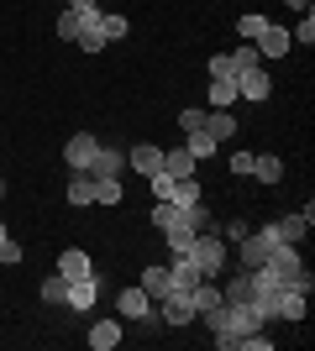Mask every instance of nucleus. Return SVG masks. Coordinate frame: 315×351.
Segmentation results:
<instances>
[{
  "label": "nucleus",
  "instance_id": "1",
  "mask_svg": "<svg viewBox=\"0 0 315 351\" xmlns=\"http://www.w3.org/2000/svg\"><path fill=\"white\" fill-rule=\"evenodd\" d=\"M200 320H205V330L215 336L221 351H237V341L247 336V330H263V320H257V309L247 304V299H221V304L205 309Z\"/></svg>",
  "mask_w": 315,
  "mask_h": 351
},
{
  "label": "nucleus",
  "instance_id": "2",
  "mask_svg": "<svg viewBox=\"0 0 315 351\" xmlns=\"http://www.w3.org/2000/svg\"><path fill=\"white\" fill-rule=\"evenodd\" d=\"M100 5H69V11L58 16V37L63 43H74V47H84V53H100L105 47V37H100Z\"/></svg>",
  "mask_w": 315,
  "mask_h": 351
},
{
  "label": "nucleus",
  "instance_id": "3",
  "mask_svg": "<svg viewBox=\"0 0 315 351\" xmlns=\"http://www.w3.org/2000/svg\"><path fill=\"white\" fill-rule=\"evenodd\" d=\"M189 263L200 267V278H221V267H226V241H221L215 231H200L195 247H189Z\"/></svg>",
  "mask_w": 315,
  "mask_h": 351
},
{
  "label": "nucleus",
  "instance_id": "4",
  "mask_svg": "<svg viewBox=\"0 0 315 351\" xmlns=\"http://www.w3.org/2000/svg\"><path fill=\"white\" fill-rule=\"evenodd\" d=\"M95 152H100V142H95V132H74L69 142H63V162H69V173H90Z\"/></svg>",
  "mask_w": 315,
  "mask_h": 351
},
{
  "label": "nucleus",
  "instance_id": "5",
  "mask_svg": "<svg viewBox=\"0 0 315 351\" xmlns=\"http://www.w3.org/2000/svg\"><path fill=\"white\" fill-rule=\"evenodd\" d=\"M116 315H121V320H148V315H152V293L142 289V283L121 289L116 293Z\"/></svg>",
  "mask_w": 315,
  "mask_h": 351
},
{
  "label": "nucleus",
  "instance_id": "6",
  "mask_svg": "<svg viewBox=\"0 0 315 351\" xmlns=\"http://www.w3.org/2000/svg\"><path fill=\"white\" fill-rule=\"evenodd\" d=\"M237 95H242V100H253V105H263L273 95V79L263 73V63H253V69L237 73Z\"/></svg>",
  "mask_w": 315,
  "mask_h": 351
},
{
  "label": "nucleus",
  "instance_id": "7",
  "mask_svg": "<svg viewBox=\"0 0 315 351\" xmlns=\"http://www.w3.org/2000/svg\"><path fill=\"white\" fill-rule=\"evenodd\" d=\"M310 226H315V210H310V205H305V210H294V215H279V220H273L279 241H289V247H300L305 236H310Z\"/></svg>",
  "mask_w": 315,
  "mask_h": 351
},
{
  "label": "nucleus",
  "instance_id": "8",
  "mask_svg": "<svg viewBox=\"0 0 315 351\" xmlns=\"http://www.w3.org/2000/svg\"><path fill=\"white\" fill-rule=\"evenodd\" d=\"M158 304H163V309H158V315H163L168 325H189V320H200V315H195V299H189V293H184V289L163 293Z\"/></svg>",
  "mask_w": 315,
  "mask_h": 351
},
{
  "label": "nucleus",
  "instance_id": "9",
  "mask_svg": "<svg viewBox=\"0 0 315 351\" xmlns=\"http://www.w3.org/2000/svg\"><path fill=\"white\" fill-rule=\"evenodd\" d=\"M53 273H63L69 283L95 278V257H90V252H79V247H69V252H58V267H53Z\"/></svg>",
  "mask_w": 315,
  "mask_h": 351
},
{
  "label": "nucleus",
  "instance_id": "10",
  "mask_svg": "<svg viewBox=\"0 0 315 351\" xmlns=\"http://www.w3.org/2000/svg\"><path fill=\"white\" fill-rule=\"evenodd\" d=\"M257 58H289V47H294V43H289V32L284 27H273V21H268V27H263V32H257Z\"/></svg>",
  "mask_w": 315,
  "mask_h": 351
},
{
  "label": "nucleus",
  "instance_id": "11",
  "mask_svg": "<svg viewBox=\"0 0 315 351\" xmlns=\"http://www.w3.org/2000/svg\"><path fill=\"white\" fill-rule=\"evenodd\" d=\"M121 173H126V152L100 142V152H95V162H90V178H121Z\"/></svg>",
  "mask_w": 315,
  "mask_h": 351
},
{
  "label": "nucleus",
  "instance_id": "12",
  "mask_svg": "<svg viewBox=\"0 0 315 351\" xmlns=\"http://www.w3.org/2000/svg\"><path fill=\"white\" fill-rule=\"evenodd\" d=\"M126 168H132V173H158V168H163V147H152V142H137L132 152H126Z\"/></svg>",
  "mask_w": 315,
  "mask_h": 351
},
{
  "label": "nucleus",
  "instance_id": "13",
  "mask_svg": "<svg viewBox=\"0 0 315 351\" xmlns=\"http://www.w3.org/2000/svg\"><path fill=\"white\" fill-rule=\"evenodd\" d=\"M195 152H189V147H163V173H174V178H195Z\"/></svg>",
  "mask_w": 315,
  "mask_h": 351
},
{
  "label": "nucleus",
  "instance_id": "14",
  "mask_svg": "<svg viewBox=\"0 0 315 351\" xmlns=\"http://www.w3.org/2000/svg\"><path fill=\"white\" fill-rule=\"evenodd\" d=\"M237 100H242V95H237L231 79H210V84H205V110H231Z\"/></svg>",
  "mask_w": 315,
  "mask_h": 351
},
{
  "label": "nucleus",
  "instance_id": "15",
  "mask_svg": "<svg viewBox=\"0 0 315 351\" xmlns=\"http://www.w3.org/2000/svg\"><path fill=\"white\" fill-rule=\"evenodd\" d=\"M205 132L215 136V142H231V136L242 132V121L231 116V110H205Z\"/></svg>",
  "mask_w": 315,
  "mask_h": 351
},
{
  "label": "nucleus",
  "instance_id": "16",
  "mask_svg": "<svg viewBox=\"0 0 315 351\" xmlns=\"http://www.w3.org/2000/svg\"><path fill=\"white\" fill-rule=\"evenodd\" d=\"M95 299H100V273L69 283V309H95Z\"/></svg>",
  "mask_w": 315,
  "mask_h": 351
},
{
  "label": "nucleus",
  "instance_id": "17",
  "mask_svg": "<svg viewBox=\"0 0 315 351\" xmlns=\"http://www.w3.org/2000/svg\"><path fill=\"white\" fill-rule=\"evenodd\" d=\"M142 289L152 293V304L163 299V293H174V278H168V267L163 263H152V267H142Z\"/></svg>",
  "mask_w": 315,
  "mask_h": 351
},
{
  "label": "nucleus",
  "instance_id": "18",
  "mask_svg": "<svg viewBox=\"0 0 315 351\" xmlns=\"http://www.w3.org/2000/svg\"><path fill=\"white\" fill-rule=\"evenodd\" d=\"M90 346H95V351H110V346H121V320H95V330H90Z\"/></svg>",
  "mask_w": 315,
  "mask_h": 351
},
{
  "label": "nucleus",
  "instance_id": "19",
  "mask_svg": "<svg viewBox=\"0 0 315 351\" xmlns=\"http://www.w3.org/2000/svg\"><path fill=\"white\" fill-rule=\"evenodd\" d=\"M168 278H174V289H184V293H189V289L200 283V267L189 263V257H174V263H168Z\"/></svg>",
  "mask_w": 315,
  "mask_h": 351
},
{
  "label": "nucleus",
  "instance_id": "20",
  "mask_svg": "<svg viewBox=\"0 0 315 351\" xmlns=\"http://www.w3.org/2000/svg\"><path fill=\"white\" fill-rule=\"evenodd\" d=\"M184 147H189L195 158H215V152H221V142H215V136H210L205 126H195V132H184Z\"/></svg>",
  "mask_w": 315,
  "mask_h": 351
},
{
  "label": "nucleus",
  "instance_id": "21",
  "mask_svg": "<svg viewBox=\"0 0 315 351\" xmlns=\"http://www.w3.org/2000/svg\"><path fill=\"white\" fill-rule=\"evenodd\" d=\"M69 205H79V210L95 205V178L90 173H74V178H69Z\"/></svg>",
  "mask_w": 315,
  "mask_h": 351
},
{
  "label": "nucleus",
  "instance_id": "22",
  "mask_svg": "<svg viewBox=\"0 0 315 351\" xmlns=\"http://www.w3.org/2000/svg\"><path fill=\"white\" fill-rule=\"evenodd\" d=\"M163 241H168V252H174V257H189V247H195V231H189V226H168Z\"/></svg>",
  "mask_w": 315,
  "mask_h": 351
},
{
  "label": "nucleus",
  "instance_id": "23",
  "mask_svg": "<svg viewBox=\"0 0 315 351\" xmlns=\"http://www.w3.org/2000/svg\"><path fill=\"white\" fill-rule=\"evenodd\" d=\"M253 178H263V184H279V178H284V162L273 158V152H263V158H253Z\"/></svg>",
  "mask_w": 315,
  "mask_h": 351
},
{
  "label": "nucleus",
  "instance_id": "24",
  "mask_svg": "<svg viewBox=\"0 0 315 351\" xmlns=\"http://www.w3.org/2000/svg\"><path fill=\"white\" fill-rule=\"evenodd\" d=\"M47 299V304H69V278H63V273H47L43 278V289H37Z\"/></svg>",
  "mask_w": 315,
  "mask_h": 351
},
{
  "label": "nucleus",
  "instance_id": "25",
  "mask_svg": "<svg viewBox=\"0 0 315 351\" xmlns=\"http://www.w3.org/2000/svg\"><path fill=\"white\" fill-rule=\"evenodd\" d=\"M174 184H179V178H174V173H163V168H158V173H148L152 205H163V199H174Z\"/></svg>",
  "mask_w": 315,
  "mask_h": 351
},
{
  "label": "nucleus",
  "instance_id": "26",
  "mask_svg": "<svg viewBox=\"0 0 315 351\" xmlns=\"http://www.w3.org/2000/svg\"><path fill=\"white\" fill-rule=\"evenodd\" d=\"M121 178H95V205H121Z\"/></svg>",
  "mask_w": 315,
  "mask_h": 351
},
{
  "label": "nucleus",
  "instance_id": "27",
  "mask_svg": "<svg viewBox=\"0 0 315 351\" xmlns=\"http://www.w3.org/2000/svg\"><path fill=\"white\" fill-rule=\"evenodd\" d=\"M205 194H200V178H179L174 184V205H200Z\"/></svg>",
  "mask_w": 315,
  "mask_h": 351
},
{
  "label": "nucleus",
  "instance_id": "28",
  "mask_svg": "<svg viewBox=\"0 0 315 351\" xmlns=\"http://www.w3.org/2000/svg\"><path fill=\"white\" fill-rule=\"evenodd\" d=\"M226 58H231V69H253V63H263V58H257V47L253 43H237V47H231V53H226Z\"/></svg>",
  "mask_w": 315,
  "mask_h": 351
},
{
  "label": "nucleus",
  "instance_id": "29",
  "mask_svg": "<svg viewBox=\"0 0 315 351\" xmlns=\"http://www.w3.org/2000/svg\"><path fill=\"white\" fill-rule=\"evenodd\" d=\"M184 226H189V231H210V210H205V199H200V205H184Z\"/></svg>",
  "mask_w": 315,
  "mask_h": 351
},
{
  "label": "nucleus",
  "instance_id": "30",
  "mask_svg": "<svg viewBox=\"0 0 315 351\" xmlns=\"http://www.w3.org/2000/svg\"><path fill=\"white\" fill-rule=\"evenodd\" d=\"M126 32H132V27H126V16H100V37H105V43H121Z\"/></svg>",
  "mask_w": 315,
  "mask_h": 351
},
{
  "label": "nucleus",
  "instance_id": "31",
  "mask_svg": "<svg viewBox=\"0 0 315 351\" xmlns=\"http://www.w3.org/2000/svg\"><path fill=\"white\" fill-rule=\"evenodd\" d=\"M289 43H305V47L315 43V11H300V27L289 32Z\"/></svg>",
  "mask_w": 315,
  "mask_h": 351
},
{
  "label": "nucleus",
  "instance_id": "32",
  "mask_svg": "<svg viewBox=\"0 0 315 351\" xmlns=\"http://www.w3.org/2000/svg\"><path fill=\"white\" fill-rule=\"evenodd\" d=\"M268 27V16H242L237 21V37H247V43H257V32Z\"/></svg>",
  "mask_w": 315,
  "mask_h": 351
},
{
  "label": "nucleus",
  "instance_id": "33",
  "mask_svg": "<svg viewBox=\"0 0 315 351\" xmlns=\"http://www.w3.org/2000/svg\"><path fill=\"white\" fill-rule=\"evenodd\" d=\"M195 126H205V105H189V110H179V132H195Z\"/></svg>",
  "mask_w": 315,
  "mask_h": 351
},
{
  "label": "nucleus",
  "instance_id": "34",
  "mask_svg": "<svg viewBox=\"0 0 315 351\" xmlns=\"http://www.w3.org/2000/svg\"><path fill=\"white\" fill-rule=\"evenodd\" d=\"M210 79H231V84H237V69H231V58H226V53H215V58H210Z\"/></svg>",
  "mask_w": 315,
  "mask_h": 351
},
{
  "label": "nucleus",
  "instance_id": "35",
  "mask_svg": "<svg viewBox=\"0 0 315 351\" xmlns=\"http://www.w3.org/2000/svg\"><path fill=\"white\" fill-rule=\"evenodd\" d=\"M253 158H257V152H231V173H237V178H253Z\"/></svg>",
  "mask_w": 315,
  "mask_h": 351
},
{
  "label": "nucleus",
  "instance_id": "36",
  "mask_svg": "<svg viewBox=\"0 0 315 351\" xmlns=\"http://www.w3.org/2000/svg\"><path fill=\"white\" fill-rule=\"evenodd\" d=\"M21 257H27V252H21V247L11 241V236H5V241H0V263H5V267H16Z\"/></svg>",
  "mask_w": 315,
  "mask_h": 351
},
{
  "label": "nucleus",
  "instance_id": "37",
  "mask_svg": "<svg viewBox=\"0 0 315 351\" xmlns=\"http://www.w3.org/2000/svg\"><path fill=\"white\" fill-rule=\"evenodd\" d=\"M247 231H253V226H247V220H231V226H226V241H231V247H237V241H242V236H247Z\"/></svg>",
  "mask_w": 315,
  "mask_h": 351
},
{
  "label": "nucleus",
  "instance_id": "38",
  "mask_svg": "<svg viewBox=\"0 0 315 351\" xmlns=\"http://www.w3.org/2000/svg\"><path fill=\"white\" fill-rule=\"evenodd\" d=\"M284 5H289V11H310L315 0H284Z\"/></svg>",
  "mask_w": 315,
  "mask_h": 351
},
{
  "label": "nucleus",
  "instance_id": "39",
  "mask_svg": "<svg viewBox=\"0 0 315 351\" xmlns=\"http://www.w3.org/2000/svg\"><path fill=\"white\" fill-rule=\"evenodd\" d=\"M0 241H5V220H0Z\"/></svg>",
  "mask_w": 315,
  "mask_h": 351
},
{
  "label": "nucleus",
  "instance_id": "40",
  "mask_svg": "<svg viewBox=\"0 0 315 351\" xmlns=\"http://www.w3.org/2000/svg\"><path fill=\"white\" fill-rule=\"evenodd\" d=\"M0 199H5V178H0Z\"/></svg>",
  "mask_w": 315,
  "mask_h": 351
}]
</instances>
